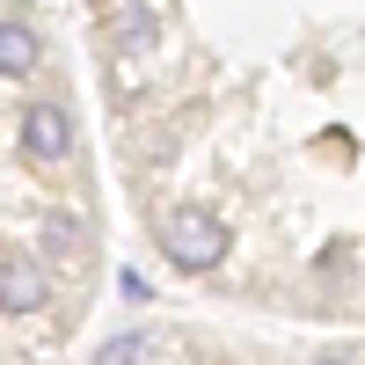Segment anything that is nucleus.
Masks as SVG:
<instances>
[{"mask_svg":"<svg viewBox=\"0 0 365 365\" xmlns=\"http://www.w3.org/2000/svg\"><path fill=\"white\" fill-rule=\"evenodd\" d=\"M314 365H358V358H344V351H322V358H314Z\"/></svg>","mask_w":365,"mask_h":365,"instance_id":"obj_7","label":"nucleus"},{"mask_svg":"<svg viewBox=\"0 0 365 365\" xmlns=\"http://www.w3.org/2000/svg\"><path fill=\"white\" fill-rule=\"evenodd\" d=\"M154 241H161V256H168L175 270H220V263H227V249H234L227 220H220V212H197V205L168 212V220L154 227Z\"/></svg>","mask_w":365,"mask_h":365,"instance_id":"obj_1","label":"nucleus"},{"mask_svg":"<svg viewBox=\"0 0 365 365\" xmlns=\"http://www.w3.org/2000/svg\"><path fill=\"white\" fill-rule=\"evenodd\" d=\"M51 299V270L37 256H0V314H37Z\"/></svg>","mask_w":365,"mask_h":365,"instance_id":"obj_3","label":"nucleus"},{"mask_svg":"<svg viewBox=\"0 0 365 365\" xmlns=\"http://www.w3.org/2000/svg\"><path fill=\"white\" fill-rule=\"evenodd\" d=\"M110 37L125 44V51H154V37H161V22H154V8H146V0H125V8L110 15Z\"/></svg>","mask_w":365,"mask_h":365,"instance_id":"obj_6","label":"nucleus"},{"mask_svg":"<svg viewBox=\"0 0 365 365\" xmlns=\"http://www.w3.org/2000/svg\"><path fill=\"white\" fill-rule=\"evenodd\" d=\"M96 365H190V358H182L175 344H161V336H146V329H125V336L103 344Z\"/></svg>","mask_w":365,"mask_h":365,"instance_id":"obj_4","label":"nucleus"},{"mask_svg":"<svg viewBox=\"0 0 365 365\" xmlns=\"http://www.w3.org/2000/svg\"><path fill=\"white\" fill-rule=\"evenodd\" d=\"M22 154L37 161V168H58L73 154V110L58 103V96H37L22 110Z\"/></svg>","mask_w":365,"mask_h":365,"instance_id":"obj_2","label":"nucleus"},{"mask_svg":"<svg viewBox=\"0 0 365 365\" xmlns=\"http://www.w3.org/2000/svg\"><path fill=\"white\" fill-rule=\"evenodd\" d=\"M44 66V37L29 22H0V73L22 81V73H37Z\"/></svg>","mask_w":365,"mask_h":365,"instance_id":"obj_5","label":"nucleus"}]
</instances>
